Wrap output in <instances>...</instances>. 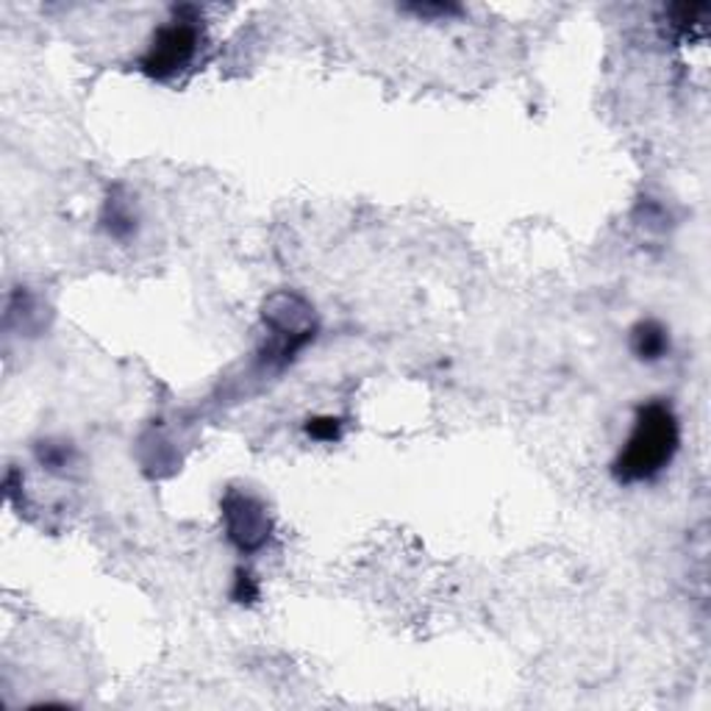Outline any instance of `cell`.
<instances>
[{
	"instance_id": "6da1fadb",
	"label": "cell",
	"mask_w": 711,
	"mask_h": 711,
	"mask_svg": "<svg viewBox=\"0 0 711 711\" xmlns=\"http://www.w3.org/2000/svg\"><path fill=\"white\" fill-rule=\"evenodd\" d=\"M681 448V422L667 400L656 397L636 409L634 426L611 462V478L622 486L656 481Z\"/></svg>"
},
{
	"instance_id": "7a4b0ae2",
	"label": "cell",
	"mask_w": 711,
	"mask_h": 711,
	"mask_svg": "<svg viewBox=\"0 0 711 711\" xmlns=\"http://www.w3.org/2000/svg\"><path fill=\"white\" fill-rule=\"evenodd\" d=\"M203 14L195 7L172 9V18L161 23L150 36L139 59V70L154 81H172L195 65L203 48Z\"/></svg>"
},
{
	"instance_id": "3957f363",
	"label": "cell",
	"mask_w": 711,
	"mask_h": 711,
	"mask_svg": "<svg viewBox=\"0 0 711 711\" xmlns=\"http://www.w3.org/2000/svg\"><path fill=\"white\" fill-rule=\"evenodd\" d=\"M264 323L270 328V342L261 350V362L267 368H286L317 337V323L308 303L290 292L270 297L264 306Z\"/></svg>"
},
{
	"instance_id": "277c9868",
	"label": "cell",
	"mask_w": 711,
	"mask_h": 711,
	"mask_svg": "<svg viewBox=\"0 0 711 711\" xmlns=\"http://www.w3.org/2000/svg\"><path fill=\"white\" fill-rule=\"evenodd\" d=\"M219 511H223L226 540L242 556L264 551L270 537H273V520H270L264 500L256 498L248 489H228L219 500Z\"/></svg>"
},
{
	"instance_id": "5b68a950",
	"label": "cell",
	"mask_w": 711,
	"mask_h": 711,
	"mask_svg": "<svg viewBox=\"0 0 711 711\" xmlns=\"http://www.w3.org/2000/svg\"><path fill=\"white\" fill-rule=\"evenodd\" d=\"M629 345H631V353H634L640 362L656 364L662 362V359H667L673 350L670 328L664 326V323L653 320V317L651 320H640L634 328H631Z\"/></svg>"
},
{
	"instance_id": "8992f818",
	"label": "cell",
	"mask_w": 711,
	"mask_h": 711,
	"mask_svg": "<svg viewBox=\"0 0 711 711\" xmlns=\"http://www.w3.org/2000/svg\"><path fill=\"white\" fill-rule=\"evenodd\" d=\"M101 228L106 232L109 239L117 242H131L139 232V214L131 206V198L120 195V190L109 192L106 203L101 212Z\"/></svg>"
},
{
	"instance_id": "52a82bcc",
	"label": "cell",
	"mask_w": 711,
	"mask_h": 711,
	"mask_svg": "<svg viewBox=\"0 0 711 711\" xmlns=\"http://www.w3.org/2000/svg\"><path fill=\"white\" fill-rule=\"evenodd\" d=\"M709 14V7L706 3H681V7L667 9V18H670V29L678 31V36H692L695 29H703V20Z\"/></svg>"
},
{
	"instance_id": "ba28073f",
	"label": "cell",
	"mask_w": 711,
	"mask_h": 711,
	"mask_svg": "<svg viewBox=\"0 0 711 711\" xmlns=\"http://www.w3.org/2000/svg\"><path fill=\"white\" fill-rule=\"evenodd\" d=\"M72 456H76V451H72L70 442H56V439H48V442L36 444V462H40L42 467L54 470V473H61V470L70 467Z\"/></svg>"
},
{
	"instance_id": "9c48e42d",
	"label": "cell",
	"mask_w": 711,
	"mask_h": 711,
	"mask_svg": "<svg viewBox=\"0 0 711 711\" xmlns=\"http://www.w3.org/2000/svg\"><path fill=\"white\" fill-rule=\"evenodd\" d=\"M303 428H306V437H312L315 442H339L342 439V420L331 415L308 417Z\"/></svg>"
},
{
	"instance_id": "30bf717a",
	"label": "cell",
	"mask_w": 711,
	"mask_h": 711,
	"mask_svg": "<svg viewBox=\"0 0 711 711\" xmlns=\"http://www.w3.org/2000/svg\"><path fill=\"white\" fill-rule=\"evenodd\" d=\"M261 595L259 589V582H256V575L250 573V569H237V575H234V587H232V598L237 600V603H256Z\"/></svg>"
},
{
	"instance_id": "8fae6325",
	"label": "cell",
	"mask_w": 711,
	"mask_h": 711,
	"mask_svg": "<svg viewBox=\"0 0 711 711\" xmlns=\"http://www.w3.org/2000/svg\"><path fill=\"white\" fill-rule=\"evenodd\" d=\"M406 12L417 14V18H456L462 14V9L453 7V3H415V7H406Z\"/></svg>"
}]
</instances>
